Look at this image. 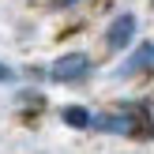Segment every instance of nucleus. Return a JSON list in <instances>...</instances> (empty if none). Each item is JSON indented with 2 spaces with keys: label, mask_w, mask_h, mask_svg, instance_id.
Masks as SVG:
<instances>
[{
  "label": "nucleus",
  "mask_w": 154,
  "mask_h": 154,
  "mask_svg": "<svg viewBox=\"0 0 154 154\" xmlns=\"http://www.w3.org/2000/svg\"><path fill=\"white\" fill-rule=\"evenodd\" d=\"M87 72H90V57L87 53H64L49 68V75L57 83H79V79H87Z\"/></svg>",
  "instance_id": "f257e3e1"
},
{
  "label": "nucleus",
  "mask_w": 154,
  "mask_h": 154,
  "mask_svg": "<svg viewBox=\"0 0 154 154\" xmlns=\"http://www.w3.org/2000/svg\"><path fill=\"white\" fill-rule=\"evenodd\" d=\"M64 120H68L72 128H90V113L79 109V105H68V109H64Z\"/></svg>",
  "instance_id": "39448f33"
},
{
  "label": "nucleus",
  "mask_w": 154,
  "mask_h": 154,
  "mask_svg": "<svg viewBox=\"0 0 154 154\" xmlns=\"http://www.w3.org/2000/svg\"><path fill=\"white\" fill-rule=\"evenodd\" d=\"M132 42H135V15L124 11V15H117V19L109 23V30H105V45H109V49H128Z\"/></svg>",
  "instance_id": "7ed1b4c3"
},
{
  "label": "nucleus",
  "mask_w": 154,
  "mask_h": 154,
  "mask_svg": "<svg viewBox=\"0 0 154 154\" xmlns=\"http://www.w3.org/2000/svg\"><path fill=\"white\" fill-rule=\"evenodd\" d=\"M11 75H15L11 68H4V64H0V79H11Z\"/></svg>",
  "instance_id": "423d86ee"
},
{
  "label": "nucleus",
  "mask_w": 154,
  "mask_h": 154,
  "mask_svg": "<svg viewBox=\"0 0 154 154\" xmlns=\"http://www.w3.org/2000/svg\"><path fill=\"white\" fill-rule=\"evenodd\" d=\"M139 120L132 117V113H90V128H98V132H113V135H135L139 132Z\"/></svg>",
  "instance_id": "f03ea898"
},
{
  "label": "nucleus",
  "mask_w": 154,
  "mask_h": 154,
  "mask_svg": "<svg viewBox=\"0 0 154 154\" xmlns=\"http://www.w3.org/2000/svg\"><path fill=\"white\" fill-rule=\"evenodd\" d=\"M150 60H154V45H139V49L124 60V68H117V79H124V75H135V72H143V68H150Z\"/></svg>",
  "instance_id": "20e7f679"
}]
</instances>
